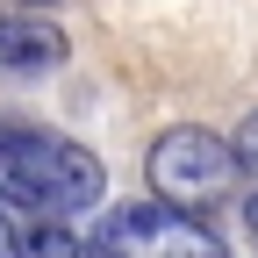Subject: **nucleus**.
<instances>
[{
	"label": "nucleus",
	"instance_id": "8",
	"mask_svg": "<svg viewBox=\"0 0 258 258\" xmlns=\"http://www.w3.org/2000/svg\"><path fill=\"white\" fill-rule=\"evenodd\" d=\"M244 222H251V237H258V194H251V201H244Z\"/></svg>",
	"mask_w": 258,
	"mask_h": 258
},
{
	"label": "nucleus",
	"instance_id": "2",
	"mask_svg": "<svg viewBox=\"0 0 258 258\" xmlns=\"http://www.w3.org/2000/svg\"><path fill=\"white\" fill-rule=\"evenodd\" d=\"M93 244H101V258H230L222 237L201 222V208L165 201V194L108 208L101 230H93Z\"/></svg>",
	"mask_w": 258,
	"mask_h": 258
},
{
	"label": "nucleus",
	"instance_id": "9",
	"mask_svg": "<svg viewBox=\"0 0 258 258\" xmlns=\"http://www.w3.org/2000/svg\"><path fill=\"white\" fill-rule=\"evenodd\" d=\"M22 8H50V0H22Z\"/></svg>",
	"mask_w": 258,
	"mask_h": 258
},
{
	"label": "nucleus",
	"instance_id": "7",
	"mask_svg": "<svg viewBox=\"0 0 258 258\" xmlns=\"http://www.w3.org/2000/svg\"><path fill=\"white\" fill-rule=\"evenodd\" d=\"M0 258H15V222H8V201H0Z\"/></svg>",
	"mask_w": 258,
	"mask_h": 258
},
{
	"label": "nucleus",
	"instance_id": "4",
	"mask_svg": "<svg viewBox=\"0 0 258 258\" xmlns=\"http://www.w3.org/2000/svg\"><path fill=\"white\" fill-rule=\"evenodd\" d=\"M64 29L57 22H43L36 8H0V79H43V72H57L64 64Z\"/></svg>",
	"mask_w": 258,
	"mask_h": 258
},
{
	"label": "nucleus",
	"instance_id": "3",
	"mask_svg": "<svg viewBox=\"0 0 258 258\" xmlns=\"http://www.w3.org/2000/svg\"><path fill=\"white\" fill-rule=\"evenodd\" d=\"M144 172H151V194H165V201L215 208V201H230V194H237L244 158H237V137H215V129L179 122V129H165V137L151 144Z\"/></svg>",
	"mask_w": 258,
	"mask_h": 258
},
{
	"label": "nucleus",
	"instance_id": "5",
	"mask_svg": "<svg viewBox=\"0 0 258 258\" xmlns=\"http://www.w3.org/2000/svg\"><path fill=\"white\" fill-rule=\"evenodd\" d=\"M15 258H101V244L72 230V215H29L15 230Z\"/></svg>",
	"mask_w": 258,
	"mask_h": 258
},
{
	"label": "nucleus",
	"instance_id": "6",
	"mask_svg": "<svg viewBox=\"0 0 258 258\" xmlns=\"http://www.w3.org/2000/svg\"><path fill=\"white\" fill-rule=\"evenodd\" d=\"M237 158H244V172H258V108L237 122Z\"/></svg>",
	"mask_w": 258,
	"mask_h": 258
},
{
	"label": "nucleus",
	"instance_id": "1",
	"mask_svg": "<svg viewBox=\"0 0 258 258\" xmlns=\"http://www.w3.org/2000/svg\"><path fill=\"white\" fill-rule=\"evenodd\" d=\"M101 186V158L79 151L72 137L36 122H0V201L15 215H86Z\"/></svg>",
	"mask_w": 258,
	"mask_h": 258
}]
</instances>
